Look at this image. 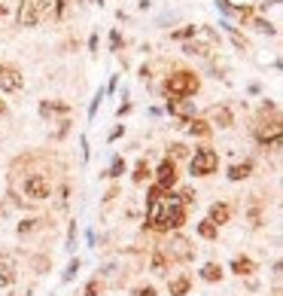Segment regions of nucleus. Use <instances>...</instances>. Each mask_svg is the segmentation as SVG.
<instances>
[{
    "label": "nucleus",
    "instance_id": "1",
    "mask_svg": "<svg viewBox=\"0 0 283 296\" xmlns=\"http://www.w3.org/2000/svg\"><path fill=\"white\" fill-rule=\"evenodd\" d=\"M198 89H201V80H198L195 70H174V73H168V80H165V95H168V101L192 98Z\"/></svg>",
    "mask_w": 283,
    "mask_h": 296
},
{
    "label": "nucleus",
    "instance_id": "2",
    "mask_svg": "<svg viewBox=\"0 0 283 296\" xmlns=\"http://www.w3.org/2000/svg\"><path fill=\"white\" fill-rule=\"evenodd\" d=\"M186 223V205L180 202V196H174L171 190L161 196V208H158V223L155 229H180Z\"/></svg>",
    "mask_w": 283,
    "mask_h": 296
},
{
    "label": "nucleus",
    "instance_id": "3",
    "mask_svg": "<svg viewBox=\"0 0 283 296\" xmlns=\"http://www.w3.org/2000/svg\"><path fill=\"white\" fill-rule=\"evenodd\" d=\"M46 13H49V0H19L16 22L19 28H37L46 19Z\"/></svg>",
    "mask_w": 283,
    "mask_h": 296
},
{
    "label": "nucleus",
    "instance_id": "4",
    "mask_svg": "<svg viewBox=\"0 0 283 296\" xmlns=\"http://www.w3.org/2000/svg\"><path fill=\"white\" fill-rule=\"evenodd\" d=\"M219 168V153L213 146H195V156L189 159V171L195 177H207Z\"/></svg>",
    "mask_w": 283,
    "mask_h": 296
},
{
    "label": "nucleus",
    "instance_id": "5",
    "mask_svg": "<svg viewBox=\"0 0 283 296\" xmlns=\"http://www.w3.org/2000/svg\"><path fill=\"white\" fill-rule=\"evenodd\" d=\"M22 193H25L31 202H43V199H49V196H52V183H49V177H46V174L34 171V174H28V177H25Z\"/></svg>",
    "mask_w": 283,
    "mask_h": 296
},
{
    "label": "nucleus",
    "instance_id": "6",
    "mask_svg": "<svg viewBox=\"0 0 283 296\" xmlns=\"http://www.w3.org/2000/svg\"><path fill=\"white\" fill-rule=\"evenodd\" d=\"M25 89V73L16 64H0V92L16 95Z\"/></svg>",
    "mask_w": 283,
    "mask_h": 296
},
{
    "label": "nucleus",
    "instance_id": "7",
    "mask_svg": "<svg viewBox=\"0 0 283 296\" xmlns=\"http://www.w3.org/2000/svg\"><path fill=\"white\" fill-rule=\"evenodd\" d=\"M177 183V168H174V162L171 159H165L158 165V171H155V187H161V190H171Z\"/></svg>",
    "mask_w": 283,
    "mask_h": 296
},
{
    "label": "nucleus",
    "instance_id": "8",
    "mask_svg": "<svg viewBox=\"0 0 283 296\" xmlns=\"http://www.w3.org/2000/svg\"><path fill=\"white\" fill-rule=\"evenodd\" d=\"M168 253H171V260H183V263L195 256V250L189 247V241H186L183 235H177V238L171 241V250H168Z\"/></svg>",
    "mask_w": 283,
    "mask_h": 296
},
{
    "label": "nucleus",
    "instance_id": "9",
    "mask_svg": "<svg viewBox=\"0 0 283 296\" xmlns=\"http://www.w3.org/2000/svg\"><path fill=\"white\" fill-rule=\"evenodd\" d=\"M16 278H19V275H16V263H13V256H10V253H4V256H0V287H10Z\"/></svg>",
    "mask_w": 283,
    "mask_h": 296
},
{
    "label": "nucleus",
    "instance_id": "10",
    "mask_svg": "<svg viewBox=\"0 0 283 296\" xmlns=\"http://www.w3.org/2000/svg\"><path fill=\"white\" fill-rule=\"evenodd\" d=\"M168 113L177 116V119H186V122H189V119H195V116H192V113H195V107H192L186 98H183V101H168Z\"/></svg>",
    "mask_w": 283,
    "mask_h": 296
},
{
    "label": "nucleus",
    "instance_id": "11",
    "mask_svg": "<svg viewBox=\"0 0 283 296\" xmlns=\"http://www.w3.org/2000/svg\"><path fill=\"white\" fill-rule=\"evenodd\" d=\"M210 223L213 226H222V223H228V220H231V208L225 205V202H216V205H210Z\"/></svg>",
    "mask_w": 283,
    "mask_h": 296
},
{
    "label": "nucleus",
    "instance_id": "12",
    "mask_svg": "<svg viewBox=\"0 0 283 296\" xmlns=\"http://www.w3.org/2000/svg\"><path fill=\"white\" fill-rule=\"evenodd\" d=\"M52 113L67 116L70 113V104L67 101H40V116H52Z\"/></svg>",
    "mask_w": 283,
    "mask_h": 296
},
{
    "label": "nucleus",
    "instance_id": "13",
    "mask_svg": "<svg viewBox=\"0 0 283 296\" xmlns=\"http://www.w3.org/2000/svg\"><path fill=\"white\" fill-rule=\"evenodd\" d=\"M253 174V162L247 159V162H237V165H231L228 168V180H247Z\"/></svg>",
    "mask_w": 283,
    "mask_h": 296
},
{
    "label": "nucleus",
    "instance_id": "14",
    "mask_svg": "<svg viewBox=\"0 0 283 296\" xmlns=\"http://www.w3.org/2000/svg\"><path fill=\"white\" fill-rule=\"evenodd\" d=\"M231 272H234V275H253V272H256V263L250 260V256H234Z\"/></svg>",
    "mask_w": 283,
    "mask_h": 296
},
{
    "label": "nucleus",
    "instance_id": "15",
    "mask_svg": "<svg viewBox=\"0 0 283 296\" xmlns=\"http://www.w3.org/2000/svg\"><path fill=\"white\" fill-rule=\"evenodd\" d=\"M189 287H192V278H189V275H180V278H174V281L168 284L171 296H186V293H189Z\"/></svg>",
    "mask_w": 283,
    "mask_h": 296
},
{
    "label": "nucleus",
    "instance_id": "16",
    "mask_svg": "<svg viewBox=\"0 0 283 296\" xmlns=\"http://www.w3.org/2000/svg\"><path fill=\"white\" fill-rule=\"evenodd\" d=\"M210 116H213V122H216L219 128H228V125L234 122V119H231V110H228V107H213V110H210Z\"/></svg>",
    "mask_w": 283,
    "mask_h": 296
},
{
    "label": "nucleus",
    "instance_id": "17",
    "mask_svg": "<svg viewBox=\"0 0 283 296\" xmlns=\"http://www.w3.org/2000/svg\"><path fill=\"white\" fill-rule=\"evenodd\" d=\"M186 125H189V134H192V137H207V134L213 131L210 122H204V119H189Z\"/></svg>",
    "mask_w": 283,
    "mask_h": 296
},
{
    "label": "nucleus",
    "instance_id": "18",
    "mask_svg": "<svg viewBox=\"0 0 283 296\" xmlns=\"http://www.w3.org/2000/svg\"><path fill=\"white\" fill-rule=\"evenodd\" d=\"M152 272L155 275H168V253L165 250H152Z\"/></svg>",
    "mask_w": 283,
    "mask_h": 296
},
{
    "label": "nucleus",
    "instance_id": "19",
    "mask_svg": "<svg viewBox=\"0 0 283 296\" xmlns=\"http://www.w3.org/2000/svg\"><path fill=\"white\" fill-rule=\"evenodd\" d=\"M198 275L204 278V281H210V284H213V281H219V278H222V266H219V263H207Z\"/></svg>",
    "mask_w": 283,
    "mask_h": 296
},
{
    "label": "nucleus",
    "instance_id": "20",
    "mask_svg": "<svg viewBox=\"0 0 283 296\" xmlns=\"http://www.w3.org/2000/svg\"><path fill=\"white\" fill-rule=\"evenodd\" d=\"M149 174H152V171H149V162H146V159H140V162L134 165L131 180H134V183H146V180H149Z\"/></svg>",
    "mask_w": 283,
    "mask_h": 296
},
{
    "label": "nucleus",
    "instance_id": "21",
    "mask_svg": "<svg viewBox=\"0 0 283 296\" xmlns=\"http://www.w3.org/2000/svg\"><path fill=\"white\" fill-rule=\"evenodd\" d=\"M250 28H253V31H259V34H277V28H274L268 19H256V16L250 19Z\"/></svg>",
    "mask_w": 283,
    "mask_h": 296
},
{
    "label": "nucleus",
    "instance_id": "22",
    "mask_svg": "<svg viewBox=\"0 0 283 296\" xmlns=\"http://www.w3.org/2000/svg\"><path fill=\"white\" fill-rule=\"evenodd\" d=\"M122 174H125V159H122V156H116V159L110 162V168H107L104 177H122Z\"/></svg>",
    "mask_w": 283,
    "mask_h": 296
},
{
    "label": "nucleus",
    "instance_id": "23",
    "mask_svg": "<svg viewBox=\"0 0 283 296\" xmlns=\"http://www.w3.org/2000/svg\"><path fill=\"white\" fill-rule=\"evenodd\" d=\"M216 229H219V226H213L210 220H201V223H198V235H201V238H207V241L216 238Z\"/></svg>",
    "mask_w": 283,
    "mask_h": 296
},
{
    "label": "nucleus",
    "instance_id": "24",
    "mask_svg": "<svg viewBox=\"0 0 283 296\" xmlns=\"http://www.w3.org/2000/svg\"><path fill=\"white\" fill-rule=\"evenodd\" d=\"M192 37H198V28L195 25H186V28H180V31L171 34V40H192Z\"/></svg>",
    "mask_w": 283,
    "mask_h": 296
},
{
    "label": "nucleus",
    "instance_id": "25",
    "mask_svg": "<svg viewBox=\"0 0 283 296\" xmlns=\"http://www.w3.org/2000/svg\"><path fill=\"white\" fill-rule=\"evenodd\" d=\"M76 272H79V260L73 256V260L67 263V269H64V275H61V281H64V284H70V281L76 278Z\"/></svg>",
    "mask_w": 283,
    "mask_h": 296
},
{
    "label": "nucleus",
    "instance_id": "26",
    "mask_svg": "<svg viewBox=\"0 0 283 296\" xmlns=\"http://www.w3.org/2000/svg\"><path fill=\"white\" fill-rule=\"evenodd\" d=\"M186 153H189V150H186L183 143H171V146H168V159H171V162H174V159H183Z\"/></svg>",
    "mask_w": 283,
    "mask_h": 296
},
{
    "label": "nucleus",
    "instance_id": "27",
    "mask_svg": "<svg viewBox=\"0 0 283 296\" xmlns=\"http://www.w3.org/2000/svg\"><path fill=\"white\" fill-rule=\"evenodd\" d=\"M67 131H70V119H67V116H64V119H61V122H58V128H55V131H52V134H49V137H52V140H61V137H64V134H67Z\"/></svg>",
    "mask_w": 283,
    "mask_h": 296
},
{
    "label": "nucleus",
    "instance_id": "28",
    "mask_svg": "<svg viewBox=\"0 0 283 296\" xmlns=\"http://www.w3.org/2000/svg\"><path fill=\"white\" fill-rule=\"evenodd\" d=\"M122 46H125V40H122V34H119V31H113V34H110V49H113V52H119Z\"/></svg>",
    "mask_w": 283,
    "mask_h": 296
},
{
    "label": "nucleus",
    "instance_id": "29",
    "mask_svg": "<svg viewBox=\"0 0 283 296\" xmlns=\"http://www.w3.org/2000/svg\"><path fill=\"white\" fill-rule=\"evenodd\" d=\"M37 223H40V220H22V223H19V235L34 232V229H37Z\"/></svg>",
    "mask_w": 283,
    "mask_h": 296
},
{
    "label": "nucleus",
    "instance_id": "30",
    "mask_svg": "<svg viewBox=\"0 0 283 296\" xmlns=\"http://www.w3.org/2000/svg\"><path fill=\"white\" fill-rule=\"evenodd\" d=\"M98 293H101V281H98V278H92V281L86 284V296H98Z\"/></svg>",
    "mask_w": 283,
    "mask_h": 296
},
{
    "label": "nucleus",
    "instance_id": "31",
    "mask_svg": "<svg viewBox=\"0 0 283 296\" xmlns=\"http://www.w3.org/2000/svg\"><path fill=\"white\" fill-rule=\"evenodd\" d=\"M180 202H183V205H192V202H198L195 190H183V193H180Z\"/></svg>",
    "mask_w": 283,
    "mask_h": 296
},
{
    "label": "nucleus",
    "instance_id": "32",
    "mask_svg": "<svg viewBox=\"0 0 283 296\" xmlns=\"http://www.w3.org/2000/svg\"><path fill=\"white\" fill-rule=\"evenodd\" d=\"M76 247V223H70V229H67V250H73Z\"/></svg>",
    "mask_w": 283,
    "mask_h": 296
},
{
    "label": "nucleus",
    "instance_id": "33",
    "mask_svg": "<svg viewBox=\"0 0 283 296\" xmlns=\"http://www.w3.org/2000/svg\"><path fill=\"white\" fill-rule=\"evenodd\" d=\"M101 98H104V92H98V95H95V101H92V107H89V119H95L98 107H101Z\"/></svg>",
    "mask_w": 283,
    "mask_h": 296
},
{
    "label": "nucleus",
    "instance_id": "34",
    "mask_svg": "<svg viewBox=\"0 0 283 296\" xmlns=\"http://www.w3.org/2000/svg\"><path fill=\"white\" fill-rule=\"evenodd\" d=\"M131 296H155V287H137Z\"/></svg>",
    "mask_w": 283,
    "mask_h": 296
},
{
    "label": "nucleus",
    "instance_id": "35",
    "mask_svg": "<svg viewBox=\"0 0 283 296\" xmlns=\"http://www.w3.org/2000/svg\"><path fill=\"white\" fill-rule=\"evenodd\" d=\"M125 134V125H116L113 131H110V140H116V137H122Z\"/></svg>",
    "mask_w": 283,
    "mask_h": 296
},
{
    "label": "nucleus",
    "instance_id": "36",
    "mask_svg": "<svg viewBox=\"0 0 283 296\" xmlns=\"http://www.w3.org/2000/svg\"><path fill=\"white\" fill-rule=\"evenodd\" d=\"M79 146H83V159H89V137H79Z\"/></svg>",
    "mask_w": 283,
    "mask_h": 296
},
{
    "label": "nucleus",
    "instance_id": "37",
    "mask_svg": "<svg viewBox=\"0 0 283 296\" xmlns=\"http://www.w3.org/2000/svg\"><path fill=\"white\" fill-rule=\"evenodd\" d=\"M89 49H92V52H98V34H92V37H89Z\"/></svg>",
    "mask_w": 283,
    "mask_h": 296
},
{
    "label": "nucleus",
    "instance_id": "38",
    "mask_svg": "<svg viewBox=\"0 0 283 296\" xmlns=\"http://www.w3.org/2000/svg\"><path fill=\"white\" fill-rule=\"evenodd\" d=\"M64 7H67V0H55V13H58V16L64 13Z\"/></svg>",
    "mask_w": 283,
    "mask_h": 296
},
{
    "label": "nucleus",
    "instance_id": "39",
    "mask_svg": "<svg viewBox=\"0 0 283 296\" xmlns=\"http://www.w3.org/2000/svg\"><path fill=\"white\" fill-rule=\"evenodd\" d=\"M7 113V101H0V116H4Z\"/></svg>",
    "mask_w": 283,
    "mask_h": 296
},
{
    "label": "nucleus",
    "instance_id": "40",
    "mask_svg": "<svg viewBox=\"0 0 283 296\" xmlns=\"http://www.w3.org/2000/svg\"><path fill=\"white\" fill-rule=\"evenodd\" d=\"M0 214H4V205H0Z\"/></svg>",
    "mask_w": 283,
    "mask_h": 296
},
{
    "label": "nucleus",
    "instance_id": "41",
    "mask_svg": "<svg viewBox=\"0 0 283 296\" xmlns=\"http://www.w3.org/2000/svg\"><path fill=\"white\" fill-rule=\"evenodd\" d=\"M10 296H19V293H10Z\"/></svg>",
    "mask_w": 283,
    "mask_h": 296
}]
</instances>
